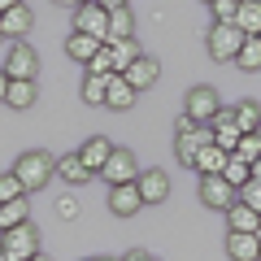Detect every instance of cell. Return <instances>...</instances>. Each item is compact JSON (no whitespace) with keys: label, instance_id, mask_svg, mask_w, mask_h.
<instances>
[{"label":"cell","instance_id":"obj_13","mask_svg":"<svg viewBox=\"0 0 261 261\" xmlns=\"http://www.w3.org/2000/svg\"><path fill=\"white\" fill-rule=\"evenodd\" d=\"M135 183H140L144 205H161V200L170 196V174H166V170H157V166H152V170H140Z\"/></svg>","mask_w":261,"mask_h":261},{"label":"cell","instance_id":"obj_51","mask_svg":"<svg viewBox=\"0 0 261 261\" xmlns=\"http://www.w3.org/2000/svg\"><path fill=\"white\" fill-rule=\"evenodd\" d=\"M257 5H261V0H257Z\"/></svg>","mask_w":261,"mask_h":261},{"label":"cell","instance_id":"obj_8","mask_svg":"<svg viewBox=\"0 0 261 261\" xmlns=\"http://www.w3.org/2000/svg\"><path fill=\"white\" fill-rule=\"evenodd\" d=\"M100 178H105V183H109V187L135 183V178H140V166H135V152H126V148H113V157L105 161Z\"/></svg>","mask_w":261,"mask_h":261},{"label":"cell","instance_id":"obj_3","mask_svg":"<svg viewBox=\"0 0 261 261\" xmlns=\"http://www.w3.org/2000/svg\"><path fill=\"white\" fill-rule=\"evenodd\" d=\"M183 113H187V118H196V122H214L218 113H222V96H218V87H209V83L187 87V96H183Z\"/></svg>","mask_w":261,"mask_h":261},{"label":"cell","instance_id":"obj_50","mask_svg":"<svg viewBox=\"0 0 261 261\" xmlns=\"http://www.w3.org/2000/svg\"><path fill=\"white\" fill-rule=\"evenodd\" d=\"M0 39H5V31H0Z\"/></svg>","mask_w":261,"mask_h":261},{"label":"cell","instance_id":"obj_4","mask_svg":"<svg viewBox=\"0 0 261 261\" xmlns=\"http://www.w3.org/2000/svg\"><path fill=\"white\" fill-rule=\"evenodd\" d=\"M0 248L9 252V261H31V257H39V231L31 222H22V226H13V231H0Z\"/></svg>","mask_w":261,"mask_h":261},{"label":"cell","instance_id":"obj_23","mask_svg":"<svg viewBox=\"0 0 261 261\" xmlns=\"http://www.w3.org/2000/svg\"><path fill=\"white\" fill-rule=\"evenodd\" d=\"M226 157H231V152H222L218 144H205V148L196 152L192 166L200 170V178H205V174H222V170H226Z\"/></svg>","mask_w":261,"mask_h":261},{"label":"cell","instance_id":"obj_30","mask_svg":"<svg viewBox=\"0 0 261 261\" xmlns=\"http://www.w3.org/2000/svg\"><path fill=\"white\" fill-rule=\"evenodd\" d=\"M105 96H109V74H87L83 79V100L87 105H105Z\"/></svg>","mask_w":261,"mask_h":261},{"label":"cell","instance_id":"obj_24","mask_svg":"<svg viewBox=\"0 0 261 261\" xmlns=\"http://www.w3.org/2000/svg\"><path fill=\"white\" fill-rule=\"evenodd\" d=\"M5 105H13V109H31V105H35V79H13Z\"/></svg>","mask_w":261,"mask_h":261},{"label":"cell","instance_id":"obj_32","mask_svg":"<svg viewBox=\"0 0 261 261\" xmlns=\"http://www.w3.org/2000/svg\"><path fill=\"white\" fill-rule=\"evenodd\" d=\"M87 74H118V70H113V48H109V44L87 61Z\"/></svg>","mask_w":261,"mask_h":261},{"label":"cell","instance_id":"obj_37","mask_svg":"<svg viewBox=\"0 0 261 261\" xmlns=\"http://www.w3.org/2000/svg\"><path fill=\"white\" fill-rule=\"evenodd\" d=\"M196 126H200V122H196V118H187V113H183V118L174 122V135H183V130H196Z\"/></svg>","mask_w":261,"mask_h":261},{"label":"cell","instance_id":"obj_31","mask_svg":"<svg viewBox=\"0 0 261 261\" xmlns=\"http://www.w3.org/2000/svg\"><path fill=\"white\" fill-rule=\"evenodd\" d=\"M18 196H27V187H22V178L13 174V170H5V174H0V205H5V200H18Z\"/></svg>","mask_w":261,"mask_h":261},{"label":"cell","instance_id":"obj_35","mask_svg":"<svg viewBox=\"0 0 261 261\" xmlns=\"http://www.w3.org/2000/svg\"><path fill=\"white\" fill-rule=\"evenodd\" d=\"M235 152H240L244 161H257V157H261V140H257V135H252V130H248V135H244V140H240V148H235Z\"/></svg>","mask_w":261,"mask_h":261},{"label":"cell","instance_id":"obj_9","mask_svg":"<svg viewBox=\"0 0 261 261\" xmlns=\"http://www.w3.org/2000/svg\"><path fill=\"white\" fill-rule=\"evenodd\" d=\"M31 27H35V13H31V5L22 0V5H13L9 13H0V31H5V39H27L31 35Z\"/></svg>","mask_w":261,"mask_h":261},{"label":"cell","instance_id":"obj_18","mask_svg":"<svg viewBox=\"0 0 261 261\" xmlns=\"http://www.w3.org/2000/svg\"><path fill=\"white\" fill-rule=\"evenodd\" d=\"M122 39H135V13H130V5L109 9V44H122Z\"/></svg>","mask_w":261,"mask_h":261},{"label":"cell","instance_id":"obj_6","mask_svg":"<svg viewBox=\"0 0 261 261\" xmlns=\"http://www.w3.org/2000/svg\"><path fill=\"white\" fill-rule=\"evenodd\" d=\"M5 74H9V79H35V74H39V53L27 44V39L9 44V57H5Z\"/></svg>","mask_w":261,"mask_h":261},{"label":"cell","instance_id":"obj_42","mask_svg":"<svg viewBox=\"0 0 261 261\" xmlns=\"http://www.w3.org/2000/svg\"><path fill=\"white\" fill-rule=\"evenodd\" d=\"M65 5H74V9H83V5H96V0H65Z\"/></svg>","mask_w":261,"mask_h":261},{"label":"cell","instance_id":"obj_16","mask_svg":"<svg viewBox=\"0 0 261 261\" xmlns=\"http://www.w3.org/2000/svg\"><path fill=\"white\" fill-rule=\"evenodd\" d=\"M157 74H161V65L152 61L148 53H144L140 61H130V65H126V83L135 87V92H144V87H152V83H157Z\"/></svg>","mask_w":261,"mask_h":261},{"label":"cell","instance_id":"obj_22","mask_svg":"<svg viewBox=\"0 0 261 261\" xmlns=\"http://www.w3.org/2000/svg\"><path fill=\"white\" fill-rule=\"evenodd\" d=\"M57 174H61L70 187H79V183H87V178H92V170L83 166V157H79V152H65V157H57Z\"/></svg>","mask_w":261,"mask_h":261},{"label":"cell","instance_id":"obj_49","mask_svg":"<svg viewBox=\"0 0 261 261\" xmlns=\"http://www.w3.org/2000/svg\"><path fill=\"white\" fill-rule=\"evenodd\" d=\"M205 5H214V0H205Z\"/></svg>","mask_w":261,"mask_h":261},{"label":"cell","instance_id":"obj_45","mask_svg":"<svg viewBox=\"0 0 261 261\" xmlns=\"http://www.w3.org/2000/svg\"><path fill=\"white\" fill-rule=\"evenodd\" d=\"M31 261H48V257H44V252H39V257H31Z\"/></svg>","mask_w":261,"mask_h":261},{"label":"cell","instance_id":"obj_17","mask_svg":"<svg viewBox=\"0 0 261 261\" xmlns=\"http://www.w3.org/2000/svg\"><path fill=\"white\" fill-rule=\"evenodd\" d=\"M100 39H96V35H87V31H74V35H70V39H65V57H70V61H92V57L96 53H100Z\"/></svg>","mask_w":261,"mask_h":261},{"label":"cell","instance_id":"obj_12","mask_svg":"<svg viewBox=\"0 0 261 261\" xmlns=\"http://www.w3.org/2000/svg\"><path fill=\"white\" fill-rule=\"evenodd\" d=\"M109 209L118 218H135L144 209V196H140V183H122V187H109Z\"/></svg>","mask_w":261,"mask_h":261},{"label":"cell","instance_id":"obj_43","mask_svg":"<svg viewBox=\"0 0 261 261\" xmlns=\"http://www.w3.org/2000/svg\"><path fill=\"white\" fill-rule=\"evenodd\" d=\"M100 5H109V9H118V5H126V0H100Z\"/></svg>","mask_w":261,"mask_h":261},{"label":"cell","instance_id":"obj_48","mask_svg":"<svg viewBox=\"0 0 261 261\" xmlns=\"http://www.w3.org/2000/svg\"><path fill=\"white\" fill-rule=\"evenodd\" d=\"M53 5H65V0H53Z\"/></svg>","mask_w":261,"mask_h":261},{"label":"cell","instance_id":"obj_47","mask_svg":"<svg viewBox=\"0 0 261 261\" xmlns=\"http://www.w3.org/2000/svg\"><path fill=\"white\" fill-rule=\"evenodd\" d=\"M252 135H257V140H261V130H252Z\"/></svg>","mask_w":261,"mask_h":261},{"label":"cell","instance_id":"obj_44","mask_svg":"<svg viewBox=\"0 0 261 261\" xmlns=\"http://www.w3.org/2000/svg\"><path fill=\"white\" fill-rule=\"evenodd\" d=\"M0 261H9V252H5V248H0Z\"/></svg>","mask_w":261,"mask_h":261},{"label":"cell","instance_id":"obj_1","mask_svg":"<svg viewBox=\"0 0 261 261\" xmlns=\"http://www.w3.org/2000/svg\"><path fill=\"white\" fill-rule=\"evenodd\" d=\"M13 174L22 178V187H27V192H39V187H48V183H53V174H57V161L48 157V152L31 148V152H22V157H18Z\"/></svg>","mask_w":261,"mask_h":261},{"label":"cell","instance_id":"obj_29","mask_svg":"<svg viewBox=\"0 0 261 261\" xmlns=\"http://www.w3.org/2000/svg\"><path fill=\"white\" fill-rule=\"evenodd\" d=\"M235 122H240L244 135H248V130H261V105L257 100H240L235 105Z\"/></svg>","mask_w":261,"mask_h":261},{"label":"cell","instance_id":"obj_46","mask_svg":"<svg viewBox=\"0 0 261 261\" xmlns=\"http://www.w3.org/2000/svg\"><path fill=\"white\" fill-rule=\"evenodd\" d=\"M92 261H113V257H92Z\"/></svg>","mask_w":261,"mask_h":261},{"label":"cell","instance_id":"obj_39","mask_svg":"<svg viewBox=\"0 0 261 261\" xmlns=\"http://www.w3.org/2000/svg\"><path fill=\"white\" fill-rule=\"evenodd\" d=\"M9 83H13V79L5 74V65H0V100H5V96H9Z\"/></svg>","mask_w":261,"mask_h":261},{"label":"cell","instance_id":"obj_11","mask_svg":"<svg viewBox=\"0 0 261 261\" xmlns=\"http://www.w3.org/2000/svg\"><path fill=\"white\" fill-rule=\"evenodd\" d=\"M209 126H214V144H218L222 152H235V148H240L244 130H240V122H235V109H222Z\"/></svg>","mask_w":261,"mask_h":261},{"label":"cell","instance_id":"obj_20","mask_svg":"<svg viewBox=\"0 0 261 261\" xmlns=\"http://www.w3.org/2000/svg\"><path fill=\"white\" fill-rule=\"evenodd\" d=\"M226 226H231V231H257L261 235V214L248 209L244 200H235V205L226 209Z\"/></svg>","mask_w":261,"mask_h":261},{"label":"cell","instance_id":"obj_10","mask_svg":"<svg viewBox=\"0 0 261 261\" xmlns=\"http://www.w3.org/2000/svg\"><path fill=\"white\" fill-rule=\"evenodd\" d=\"M226 257L231 261H261V235L257 231H226Z\"/></svg>","mask_w":261,"mask_h":261},{"label":"cell","instance_id":"obj_2","mask_svg":"<svg viewBox=\"0 0 261 261\" xmlns=\"http://www.w3.org/2000/svg\"><path fill=\"white\" fill-rule=\"evenodd\" d=\"M244 31L235 27V22H214L209 27V39H205V48H209V57L214 61H235L240 57V48H244Z\"/></svg>","mask_w":261,"mask_h":261},{"label":"cell","instance_id":"obj_28","mask_svg":"<svg viewBox=\"0 0 261 261\" xmlns=\"http://www.w3.org/2000/svg\"><path fill=\"white\" fill-rule=\"evenodd\" d=\"M226 183H235V187H244V183H252V161H244L240 152H231V157H226Z\"/></svg>","mask_w":261,"mask_h":261},{"label":"cell","instance_id":"obj_15","mask_svg":"<svg viewBox=\"0 0 261 261\" xmlns=\"http://www.w3.org/2000/svg\"><path fill=\"white\" fill-rule=\"evenodd\" d=\"M79 157H83V166L92 170V174H100V170H105V161L113 157V144L105 140V135H92V140H87L83 148H79Z\"/></svg>","mask_w":261,"mask_h":261},{"label":"cell","instance_id":"obj_25","mask_svg":"<svg viewBox=\"0 0 261 261\" xmlns=\"http://www.w3.org/2000/svg\"><path fill=\"white\" fill-rule=\"evenodd\" d=\"M235 65H240V70H248V74H257V70H261V35H248V39H244Z\"/></svg>","mask_w":261,"mask_h":261},{"label":"cell","instance_id":"obj_26","mask_svg":"<svg viewBox=\"0 0 261 261\" xmlns=\"http://www.w3.org/2000/svg\"><path fill=\"white\" fill-rule=\"evenodd\" d=\"M109 48H113V70H118V74H126V65L144 57V48L135 44V39H122V44H109Z\"/></svg>","mask_w":261,"mask_h":261},{"label":"cell","instance_id":"obj_5","mask_svg":"<svg viewBox=\"0 0 261 261\" xmlns=\"http://www.w3.org/2000/svg\"><path fill=\"white\" fill-rule=\"evenodd\" d=\"M200 200H205L209 209H218V214H226V209L240 200V187L226 183V174H205L200 178Z\"/></svg>","mask_w":261,"mask_h":261},{"label":"cell","instance_id":"obj_38","mask_svg":"<svg viewBox=\"0 0 261 261\" xmlns=\"http://www.w3.org/2000/svg\"><path fill=\"white\" fill-rule=\"evenodd\" d=\"M122 261H152V257H148V252H144V248H130V252H126V257H122Z\"/></svg>","mask_w":261,"mask_h":261},{"label":"cell","instance_id":"obj_36","mask_svg":"<svg viewBox=\"0 0 261 261\" xmlns=\"http://www.w3.org/2000/svg\"><path fill=\"white\" fill-rule=\"evenodd\" d=\"M57 214H61L65 222H74V218H79V200H74V196H61V200H57Z\"/></svg>","mask_w":261,"mask_h":261},{"label":"cell","instance_id":"obj_34","mask_svg":"<svg viewBox=\"0 0 261 261\" xmlns=\"http://www.w3.org/2000/svg\"><path fill=\"white\" fill-rule=\"evenodd\" d=\"M240 200H244V205H248V209H257V214H261V183H257V178L240 187Z\"/></svg>","mask_w":261,"mask_h":261},{"label":"cell","instance_id":"obj_7","mask_svg":"<svg viewBox=\"0 0 261 261\" xmlns=\"http://www.w3.org/2000/svg\"><path fill=\"white\" fill-rule=\"evenodd\" d=\"M74 31H87V35H96L100 44H109V5H83V9H74Z\"/></svg>","mask_w":261,"mask_h":261},{"label":"cell","instance_id":"obj_40","mask_svg":"<svg viewBox=\"0 0 261 261\" xmlns=\"http://www.w3.org/2000/svg\"><path fill=\"white\" fill-rule=\"evenodd\" d=\"M13 5H22V0H0V13H9Z\"/></svg>","mask_w":261,"mask_h":261},{"label":"cell","instance_id":"obj_41","mask_svg":"<svg viewBox=\"0 0 261 261\" xmlns=\"http://www.w3.org/2000/svg\"><path fill=\"white\" fill-rule=\"evenodd\" d=\"M252 178H257V183H261V157L252 161Z\"/></svg>","mask_w":261,"mask_h":261},{"label":"cell","instance_id":"obj_27","mask_svg":"<svg viewBox=\"0 0 261 261\" xmlns=\"http://www.w3.org/2000/svg\"><path fill=\"white\" fill-rule=\"evenodd\" d=\"M235 27H240L244 35H261V5H257V0H244V5H240Z\"/></svg>","mask_w":261,"mask_h":261},{"label":"cell","instance_id":"obj_21","mask_svg":"<svg viewBox=\"0 0 261 261\" xmlns=\"http://www.w3.org/2000/svg\"><path fill=\"white\" fill-rule=\"evenodd\" d=\"M31 222V200L27 196H18V200H5L0 205V231H13V226Z\"/></svg>","mask_w":261,"mask_h":261},{"label":"cell","instance_id":"obj_14","mask_svg":"<svg viewBox=\"0 0 261 261\" xmlns=\"http://www.w3.org/2000/svg\"><path fill=\"white\" fill-rule=\"evenodd\" d=\"M205 144H214V130H183V135H174V152H178V161H183V166H192L196 161V152L205 148Z\"/></svg>","mask_w":261,"mask_h":261},{"label":"cell","instance_id":"obj_33","mask_svg":"<svg viewBox=\"0 0 261 261\" xmlns=\"http://www.w3.org/2000/svg\"><path fill=\"white\" fill-rule=\"evenodd\" d=\"M240 5L244 0H214L209 9H214V22H235L240 18Z\"/></svg>","mask_w":261,"mask_h":261},{"label":"cell","instance_id":"obj_19","mask_svg":"<svg viewBox=\"0 0 261 261\" xmlns=\"http://www.w3.org/2000/svg\"><path fill=\"white\" fill-rule=\"evenodd\" d=\"M135 105V87L126 83V74H109V96H105V109H130Z\"/></svg>","mask_w":261,"mask_h":261}]
</instances>
